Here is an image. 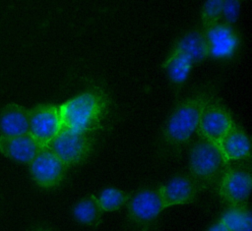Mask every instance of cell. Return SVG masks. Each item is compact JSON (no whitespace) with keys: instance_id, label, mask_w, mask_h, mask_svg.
<instances>
[{"instance_id":"obj_4","label":"cell","mask_w":252,"mask_h":231,"mask_svg":"<svg viewBox=\"0 0 252 231\" xmlns=\"http://www.w3.org/2000/svg\"><path fill=\"white\" fill-rule=\"evenodd\" d=\"M128 219L140 231H149L165 209L158 188H146L130 197L127 202Z\"/></svg>"},{"instance_id":"obj_5","label":"cell","mask_w":252,"mask_h":231,"mask_svg":"<svg viewBox=\"0 0 252 231\" xmlns=\"http://www.w3.org/2000/svg\"><path fill=\"white\" fill-rule=\"evenodd\" d=\"M93 146L94 139L91 134L60 130L46 147L68 168L87 159Z\"/></svg>"},{"instance_id":"obj_3","label":"cell","mask_w":252,"mask_h":231,"mask_svg":"<svg viewBox=\"0 0 252 231\" xmlns=\"http://www.w3.org/2000/svg\"><path fill=\"white\" fill-rule=\"evenodd\" d=\"M227 167L220 150L214 144L200 139L194 143L189 152L190 176L201 191L217 186Z\"/></svg>"},{"instance_id":"obj_7","label":"cell","mask_w":252,"mask_h":231,"mask_svg":"<svg viewBox=\"0 0 252 231\" xmlns=\"http://www.w3.org/2000/svg\"><path fill=\"white\" fill-rule=\"evenodd\" d=\"M33 182L43 188L52 189L59 186L66 175V165L47 147L42 148L29 164Z\"/></svg>"},{"instance_id":"obj_19","label":"cell","mask_w":252,"mask_h":231,"mask_svg":"<svg viewBox=\"0 0 252 231\" xmlns=\"http://www.w3.org/2000/svg\"><path fill=\"white\" fill-rule=\"evenodd\" d=\"M129 199V194L114 187H108L103 189L96 197L97 202L102 211L118 210L125 204H127Z\"/></svg>"},{"instance_id":"obj_1","label":"cell","mask_w":252,"mask_h":231,"mask_svg":"<svg viewBox=\"0 0 252 231\" xmlns=\"http://www.w3.org/2000/svg\"><path fill=\"white\" fill-rule=\"evenodd\" d=\"M109 99L99 88L86 90L58 105L61 130L92 133L101 127Z\"/></svg>"},{"instance_id":"obj_6","label":"cell","mask_w":252,"mask_h":231,"mask_svg":"<svg viewBox=\"0 0 252 231\" xmlns=\"http://www.w3.org/2000/svg\"><path fill=\"white\" fill-rule=\"evenodd\" d=\"M251 186L252 178L249 171L226 167L217 184V190L220 199L229 206H240L246 205Z\"/></svg>"},{"instance_id":"obj_14","label":"cell","mask_w":252,"mask_h":231,"mask_svg":"<svg viewBox=\"0 0 252 231\" xmlns=\"http://www.w3.org/2000/svg\"><path fill=\"white\" fill-rule=\"evenodd\" d=\"M30 109L12 102L0 109V136L14 137L29 133Z\"/></svg>"},{"instance_id":"obj_9","label":"cell","mask_w":252,"mask_h":231,"mask_svg":"<svg viewBox=\"0 0 252 231\" xmlns=\"http://www.w3.org/2000/svg\"><path fill=\"white\" fill-rule=\"evenodd\" d=\"M233 124L228 110L220 103L212 100L205 107L197 130L202 139L218 147L220 140Z\"/></svg>"},{"instance_id":"obj_17","label":"cell","mask_w":252,"mask_h":231,"mask_svg":"<svg viewBox=\"0 0 252 231\" xmlns=\"http://www.w3.org/2000/svg\"><path fill=\"white\" fill-rule=\"evenodd\" d=\"M102 212L96 197L94 195H88L79 200L72 209L73 216L79 223L92 227L100 225Z\"/></svg>"},{"instance_id":"obj_2","label":"cell","mask_w":252,"mask_h":231,"mask_svg":"<svg viewBox=\"0 0 252 231\" xmlns=\"http://www.w3.org/2000/svg\"><path fill=\"white\" fill-rule=\"evenodd\" d=\"M212 100L211 93L207 90L182 99L165 122L162 134L165 143L171 146L186 144L197 131L201 115Z\"/></svg>"},{"instance_id":"obj_15","label":"cell","mask_w":252,"mask_h":231,"mask_svg":"<svg viewBox=\"0 0 252 231\" xmlns=\"http://www.w3.org/2000/svg\"><path fill=\"white\" fill-rule=\"evenodd\" d=\"M194 64L196 63L188 54L172 47L162 63V68L172 84L182 85L187 80Z\"/></svg>"},{"instance_id":"obj_12","label":"cell","mask_w":252,"mask_h":231,"mask_svg":"<svg viewBox=\"0 0 252 231\" xmlns=\"http://www.w3.org/2000/svg\"><path fill=\"white\" fill-rule=\"evenodd\" d=\"M42 148L29 133L14 137L0 136V152L20 163L29 165Z\"/></svg>"},{"instance_id":"obj_22","label":"cell","mask_w":252,"mask_h":231,"mask_svg":"<svg viewBox=\"0 0 252 231\" xmlns=\"http://www.w3.org/2000/svg\"><path fill=\"white\" fill-rule=\"evenodd\" d=\"M207 231H229V229L220 220H219L218 222L210 226Z\"/></svg>"},{"instance_id":"obj_10","label":"cell","mask_w":252,"mask_h":231,"mask_svg":"<svg viewBox=\"0 0 252 231\" xmlns=\"http://www.w3.org/2000/svg\"><path fill=\"white\" fill-rule=\"evenodd\" d=\"M164 207L188 204L196 201L201 189L190 175H178L158 187Z\"/></svg>"},{"instance_id":"obj_11","label":"cell","mask_w":252,"mask_h":231,"mask_svg":"<svg viewBox=\"0 0 252 231\" xmlns=\"http://www.w3.org/2000/svg\"><path fill=\"white\" fill-rule=\"evenodd\" d=\"M208 54L214 58H228L237 49L239 38L231 26L219 23L204 29Z\"/></svg>"},{"instance_id":"obj_8","label":"cell","mask_w":252,"mask_h":231,"mask_svg":"<svg viewBox=\"0 0 252 231\" xmlns=\"http://www.w3.org/2000/svg\"><path fill=\"white\" fill-rule=\"evenodd\" d=\"M61 130L58 105L39 104L30 109L29 134L44 148Z\"/></svg>"},{"instance_id":"obj_13","label":"cell","mask_w":252,"mask_h":231,"mask_svg":"<svg viewBox=\"0 0 252 231\" xmlns=\"http://www.w3.org/2000/svg\"><path fill=\"white\" fill-rule=\"evenodd\" d=\"M218 149L220 150L224 162L228 165L231 161L250 157V139L242 128L233 124L229 131L220 140Z\"/></svg>"},{"instance_id":"obj_20","label":"cell","mask_w":252,"mask_h":231,"mask_svg":"<svg viewBox=\"0 0 252 231\" xmlns=\"http://www.w3.org/2000/svg\"><path fill=\"white\" fill-rule=\"evenodd\" d=\"M222 0H212L204 3L201 11V22L204 29L220 23L221 19Z\"/></svg>"},{"instance_id":"obj_16","label":"cell","mask_w":252,"mask_h":231,"mask_svg":"<svg viewBox=\"0 0 252 231\" xmlns=\"http://www.w3.org/2000/svg\"><path fill=\"white\" fill-rule=\"evenodd\" d=\"M172 47L188 54L195 63H200L209 57L204 30H192L185 33Z\"/></svg>"},{"instance_id":"obj_21","label":"cell","mask_w":252,"mask_h":231,"mask_svg":"<svg viewBox=\"0 0 252 231\" xmlns=\"http://www.w3.org/2000/svg\"><path fill=\"white\" fill-rule=\"evenodd\" d=\"M240 12V2L235 0H222L221 7V18L223 19V23L231 26L233 25L239 16Z\"/></svg>"},{"instance_id":"obj_23","label":"cell","mask_w":252,"mask_h":231,"mask_svg":"<svg viewBox=\"0 0 252 231\" xmlns=\"http://www.w3.org/2000/svg\"><path fill=\"white\" fill-rule=\"evenodd\" d=\"M32 231H51V230H49V229H47V228H35V229H33V230H32Z\"/></svg>"},{"instance_id":"obj_18","label":"cell","mask_w":252,"mask_h":231,"mask_svg":"<svg viewBox=\"0 0 252 231\" xmlns=\"http://www.w3.org/2000/svg\"><path fill=\"white\" fill-rule=\"evenodd\" d=\"M220 220L229 231H252V216L246 205L229 206Z\"/></svg>"}]
</instances>
